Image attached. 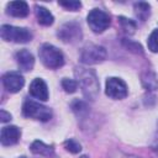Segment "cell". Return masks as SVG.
<instances>
[{
	"mask_svg": "<svg viewBox=\"0 0 158 158\" xmlns=\"http://www.w3.org/2000/svg\"><path fill=\"white\" fill-rule=\"evenodd\" d=\"M75 77L84 96L89 100H95L99 95V80L95 72L80 67L75 69Z\"/></svg>",
	"mask_w": 158,
	"mask_h": 158,
	"instance_id": "obj_1",
	"label": "cell"
},
{
	"mask_svg": "<svg viewBox=\"0 0 158 158\" xmlns=\"http://www.w3.org/2000/svg\"><path fill=\"white\" fill-rule=\"evenodd\" d=\"M38 56L43 65L49 69H57L64 64L63 53L51 43H43L38 49Z\"/></svg>",
	"mask_w": 158,
	"mask_h": 158,
	"instance_id": "obj_2",
	"label": "cell"
},
{
	"mask_svg": "<svg viewBox=\"0 0 158 158\" xmlns=\"http://www.w3.org/2000/svg\"><path fill=\"white\" fill-rule=\"evenodd\" d=\"M0 36L6 42L26 43L32 40V33L28 28L16 27L11 25H2L0 27Z\"/></svg>",
	"mask_w": 158,
	"mask_h": 158,
	"instance_id": "obj_3",
	"label": "cell"
},
{
	"mask_svg": "<svg viewBox=\"0 0 158 158\" xmlns=\"http://www.w3.org/2000/svg\"><path fill=\"white\" fill-rule=\"evenodd\" d=\"M22 114L26 117L33 118V120H38V121H48L52 117V111L49 107L36 102L33 100H26L22 105Z\"/></svg>",
	"mask_w": 158,
	"mask_h": 158,
	"instance_id": "obj_4",
	"label": "cell"
},
{
	"mask_svg": "<svg viewBox=\"0 0 158 158\" xmlns=\"http://www.w3.org/2000/svg\"><path fill=\"white\" fill-rule=\"evenodd\" d=\"M86 20L89 27L95 33H101L110 26V16L100 9H93L88 14Z\"/></svg>",
	"mask_w": 158,
	"mask_h": 158,
	"instance_id": "obj_5",
	"label": "cell"
},
{
	"mask_svg": "<svg viewBox=\"0 0 158 158\" xmlns=\"http://www.w3.org/2000/svg\"><path fill=\"white\" fill-rule=\"evenodd\" d=\"M105 93L111 99L121 100L127 96L128 90H127L126 83L122 79L111 77V78H107V80L105 83Z\"/></svg>",
	"mask_w": 158,
	"mask_h": 158,
	"instance_id": "obj_6",
	"label": "cell"
},
{
	"mask_svg": "<svg viewBox=\"0 0 158 158\" xmlns=\"http://www.w3.org/2000/svg\"><path fill=\"white\" fill-rule=\"evenodd\" d=\"M106 58V49L98 44H89L83 48L80 60L84 64H96Z\"/></svg>",
	"mask_w": 158,
	"mask_h": 158,
	"instance_id": "obj_7",
	"label": "cell"
},
{
	"mask_svg": "<svg viewBox=\"0 0 158 158\" xmlns=\"http://www.w3.org/2000/svg\"><path fill=\"white\" fill-rule=\"evenodd\" d=\"M58 37L65 43H74L81 38V28L77 22H67L58 30Z\"/></svg>",
	"mask_w": 158,
	"mask_h": 158,
	"instance_id": "obj_8",
	"label": "cell"
},
{
	"mask_svg": "<svg viewBox=\"0 0 158 158\" xmlns=\"http://www.w3.org/2000/svg\"><path fill=\"white\" fill-rule=\"evenodd\" d=\"M2 84H4V88L9 93H17L23 88L25 79L21 74L15 73V72H10L2 77Z\"/></svg>",
	"mask_w": 158,
	"mask_h": 158,
	"instance_id": "obj_9",
	"label": "cell"
},
{
	"mask_svg": "<svg viewBox=\"0 0 158 158\" xmlns=\"http://www.w3.org/2000/svg\"><path fill=\"white\" fill-rule=\"evenodd\" d=\"M21 137V131L16 126H5L0 133V142L2 146H12L19 142Z\"/></svg>",
	"mask_w": 158,
	"mask_h": 158,
	"instance_id": "obj_10",
	"label": "cell"
},
{
	"mask_svg": "<svg viewBox=\"0 0 158 158\" xmlns=\"http://www.w3.org/2000/svg\"><path fill=\"white\" fill-rule=\"evenodd\" d=\"M28 91L33 98H36L41 101H47L48 100V96H49L48 88H47V84L44 83V80L41 79V78H36V79L32 80V83L30 84Z\"/></svg>",
	"mask_w": 158,
	"mask_h": 158,
	"instance_id": "obj_11",
	"label": "cell"
},
{
	"mask_svg": "<svg viewBox=\"0 0 158 158\" xmlns=\"http://www.w3.org/2000/svg\"><path fill=\"white\" fill-rule=\"evenodd\" d=\"M16 60H17V64H19L20 69H22L25 72L31 70L35 65L33 54L27 49H20L16 53Z\"/></svg>",
	"mask_w": 158,
	"mask_h": 158,
	"instance_id": "obj_12",
	"label": "cell"
},
{
	"mask_svg": "<svg viewBox=\"0 0 158 158\" xmlns=\"http://www.w3.org/2000/svg\"><path fill=\"white\" fill-rule=\"evenodd\" d=\"M6 12L15 17H26L30 12V9L25 1H11L6 6Z\"/></svg>",
	"mask_w": 158,
	"mask_h": 158,
	"instance_id": "obj_13",
	"label": "cell"
},
{
	"mask_svg": "<svg viewBox=\"0 0 158 158\" xmlns=\"http://www.w3.org/2000/svg\"><path fill=\"white\" fill-rule=\"evenodd\" d=\"M36 17H37L38 23L42 26H51L54 21V17L51 14V11L47 10L46 7L38 6V5L36 6Z\"/></svg>",
	"mask_w": 158,
	"mask_h": 158,
	"instance_id": "obj_14",
	"label": "cell"
},
{
	"mask_svg": "<svg viewBox=\"0 0 158 158\" xmlns=\"http://www.w3.org/2000/svg\"><path fill=\"white\" fill-rule=\"evenodd\" d=\"M31 152L35 154H40L43 157H52L54 154V149L52 146H48L46 143H43L42 141H35L31 144Z\"/></svg>",
	"mask_w": 158,
	"mask_h": 158,
	"instance_id": "obj_15",
	"label": "cell"
},
{
	"mask_svg": "<svg viewBox=\"0 0 158 158\" xmlns=\"http://www.w3.org/2000/svg\"><path fill=\"white\" fill-rule=\"evenodd\" d=\"M135 14H136V16L141 21H146L149 17V14H151V6H149V4L148 2H143V1L136 2L135 4Z\"/></svg>",
	"mask_w": 158,
	"mask_h": 158,
	"instance_id": "obj_16",
	"label": "cell"
},
{
	"mask_svg": "<svg viewBox=\"0 0 158 158\" xmlns=\"http://www.w3.org/2000/svg\"><path fill=\"white\" fill-rule=\"evenodd\" d=\"M147 44H148V49L151 52L158 53V28L152 31V33L149 35V37L147 40Z\"/></svg>",
	"mask_w": 158,
	"mask_h": 158,
	"instance_id": "obj_17",
	"label": "cell"
},
{
	"mask_svg": "<svg viewBox=\"0 0 158 158\" xmlns=\"http://www.w3.org/2000/svg\"><path fill=\"white\" fill-rule=\"evenodd\" d=\"M118 21L122 26V30L128 33V35H132L135 33V30H136V23L132 21V20H128L126 17H118Z\"/></svg>",
	"mask_w": 158,
	"mask_h": 158,
	"instance_id": "obj_18",
	"label": "cell"
},
{
	"mask_svg": "<svg viewBox=\"0 0 158 158\" xmlns=\"http://www.w3.org/2000/svg\"><path fill=\"white\" fill-rule=\"evenodd\" d=\"M62 86H63V89L65 90V93L72 94V93H75V91H77V89H78V83H77L75 80H73V79L64 78V79L62 80Z\"/></svg>",
	"mask_w": 158,
	"mask_h": 158,
	"instance_id": "obj_19",
	"label": "cell"
},
{
	"mask_svg": "<svg viewBox=\"0 0 158 158\" xmlns=\"http://www.w3.org/2000/svg\"><path fill=\"white\" fill-rule=\"evenodd\" d=\"M58 4L60 6H63L64 9L67 10H70V11H77L78 9H80L81 6V2L80 1H75V0H69V1H58Z\"/></svg>",
	"mask_w": 158,
	"mask_h": 158,
	"instance_id": "obj_20",
	"label": "cell"
},
{
	"mask_svg": "<svg viewBox=\"0 0 158 158\" xmlns=\"http://www.w3.org/2000/svg\"><path fill=\"white\" fill-rule=\"evenodd\" d=\"M64 147L67 151L72 152V153H79L81 151V146L75 141V139H68L64 142Z\"/></svg>",
	"mask_w": 158,
	"mask_h": 158,
	"instance_id": "obj_21",
	"label": "cell"
},
{
	"mask_svg": "<svg viewBox=\"0 0 158 158\" xmlns=\"http://www.w3.org/2000/svg\"><path fill=\"white\" fill-rule=\"evenodd\" d=\"M0 120H1V122H7L11 120V115L9 112H6L5 110H1L0 111Z\"/></svg>",
	"mask_w": 158,
	"mask_h": 158,
	"instance_id": "obj_22",
	"label": "cell"
},
{
	"mask_svg": "<svg viewBox=\"0 0 158 158\" xmlns=\"http://www.w3.org/2000/svg\"><path fill=\"white\" fill-rule=\"evenodd\" d=\"M152 148L154 152L158 153V126H157V130H156V133H154V137H153V142H152Z\"/></svg>",
	"mask_w": 158,
	"mask_h": 158,
	"instance_id": "obj_23",
	"label": "cell"
},
{
	"mask_svg": "<svg viewBox=\"0 0 158 158\" xmlns=\"http://www.w3.org/2000/svg\"><path fill=\"white\" fill-rule=\"evenodd\" d=\"M20 158H26V157H20Z\"/></svg>",
	"mask_w": 158,
	"mask_h": 158,
	"instance_id": "obj_24",
	"label": "cell"
}]
</instances>
